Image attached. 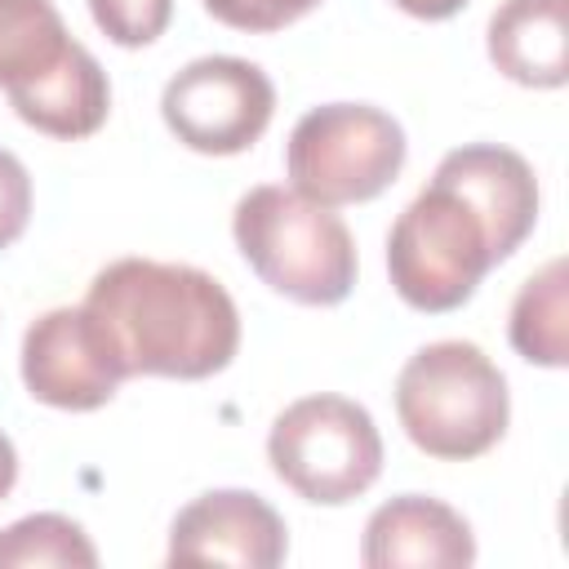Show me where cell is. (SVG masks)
Instances as JSON below:
<instances>
[{"label":"cell","mask_w":569,"mask_h":569,"mask_svg":"<svg viewBox=\"0 0 569 569\" xmlns=\"http://www.w3.org/2000/svg\"><path fill=\"white\" fill-rule=\"evenodd\" d=\"M84 307L116 338L129 378H213L240 347V311L231 293L187 262L116 258L93 276Z\"/></svg>","instance_id":"6da1fadb"},{"label":"cell","mask_w":569,"mask_h":569,"mask_svg":"<svg viewBox=\"0 0 569 569\" xmlns=\"http://www.w3.org/2000/svg\"><path fill=\"white\" fill-rule=\"evenodd\" d=\"M231 236L253 276L302 307H333L356 284L360 262L347 222L293 187H249L236 200Z\"/></svg>","instance_id":"7a4b0ae2"},{"label":"cell","mask_w":569,"mask_h":569,"mask_svg":"<svg viewBox=\"0 0 569 569\" xmlns=\"http://www.w3.org/2000/svg\"><path fill=\"white\" fill-rule=\"evenodd\" d=\"M396 418L427 458H480L507 431V378L476 342H427L405 360L396 378Z\"/></svg>","instance_id":"3957f363"},{"label":"cell","mask_w":569,"mask_h":569,"mask_svg":"<svg viewBox=\"0 0 569 569\" xmlns=\"http://www.w3.org/2000/svg\"><path fill=\"white\" fill-rule=\"evenodd\" d=\"M489 267L498 262L480 213L440 178H431L391 222L387 276L413 311L440 316L462 307Z\"/></svg>","instance_id":"277c9868"},{"label":"cell","mask_w":569,"mask_h":569,"mask_svg":"<svg viewBox=\"0 0 569 569\" xmlns=\"http://www.w3.org/2000/svg\"><path fill=\"white\" fill-rule=\"evenodd\" d=\"M405 156L409 142L400 120L369 102L311 107L284 142L293 191L329 209L382 196L400 178Z\"/></svg>","instance_id":"5b68a950"},{"label":"cell","mask_w":569,"mask_h":569,"mask_svg":"<svg viewBox=\"0 0 569 569\" xmlns=\"http://www.w3.org/2000/svg\"><path fill=\"white\" fill-rule=\"evenodd\" d=\"M271 471L307 502L342 507L382 471V436L373 413L347 396L320 391L276 413L267 431Z\"/></svg>","instance_id":"8992f818"},{"label":"cell","mask_w":569,"mask_h":569,"mask_svg":"<svg viewBox=\"0 0 569 569\" xmlns=\"http://www.w3.org/2000/svg\"><path fill=\"white\" fill-rule=\"evenodd\" d=\"M276 111L271 76L231 53H209L169 76L160 93V116L169 133L200 156H240L249 151Z\"/></svg>","instance_id":"52a82bcc"},{"label":"cell","mask_w":569,"mask_h":569,"mask_svg":"<svg viewBox=\"0 0 569 569\" xmlns=\"http://www.w3.org/2000/svg\"><path fill=\"white\" fill-rule=\"evenodd\" d=\"M22 382L27 396L49 409L89 413L102 409L129 378L107 325L80 307H53L22 333Z\"/></svg>","instance_id":"ba28073f"},{"label":"cell","mask_w":569,"mask_h":569,"mask_svg":"<svg viewBox=\"0 0 569 569\" xmlns=\"http://www.w3.org/2000/svg\"><path fill=\"white\" fill-rule=\"evenodd\" d=\"M169 565H240L276 569L289 556L280 511L249 489H209L169 525Z\"/></svg>","instance_id":"9c48e42d"},{"label":"cell","mask_w":569,"mask_h":569,"mask_svg":"<svg viewBox=\"0 0 569 569\" xmlns=\"http://www.w3.org/2000/svg\"><path fill=\"white\" fill-rule=\"evenodd\" d=\"M431 178L449 182L480 213V222L489 231L493 262H507L525 244L533 222H538V178H533V164L520 151H511V147H498V142L453 147L436 164Z\"/></svg>","instance_id":"30bf717a"},{"label":"cell","mask_w":569,"mask_h":569,"mask_svg":"<svg viewBox=\"0 0 569 569\" xmlns=\"http://www.w3.org/2000/svg\"><path fill=\"white\" fill-rule=\"evenodd\" d=\"M360 560L369 569H462L476 560V538L449 502L400 493L365 520Z\"/></svg>","instance_id":"8fae6325"},{"label":"cell","mask_w":569,"mask_h":569,"mask_svg":"<svg viewBox=\"0 0 569 569\" xmlns=\"http://www.w3.org/2000/svg\"><path fill=\"white\" fill-rule=\"evenodd\" d=\"M489 62L525 89L569 80V0H502L485 31Z\"/></svg>","instance_id":"7c38bea8"},{"label":"cell","mask_w":569,"mask_h":569,"mask_svg":"<svg viewBox=\"0 0 569 569\" xmlns=\"http://www.w3.org/2000/svg\"><path fill=\"white\" fill-rule=\"evenodd\" d=\"M9 107L18 111L22 124H31L49 138H89L102 129V120L111 111V84H107L102 62L84 44H76L71 58L49 80H40L31 93L13 98Z\"/></svg>","instance_id":"4fadbf2b"},{"label":"cell","mask_w":569,"mask_h":569,"mask_svg":"<svg viewBox=\"0 0 569 569\" xmlns=\"http://www.w3.org/2000/svg\"><path fill=\"white\" fill-rule=\"evenodd\" d=\"M53 0H0V89L4 98L31 93L76 49Z\"/></svg>","instance_id":"5bb4252c"},{"label":"cell","mask_w":569,"mask_h":569,"mask_svg":"<svg viewBox=\"0 0 569 569\" xmlns=\"http://www.w3.org/2000/svg\"><path fill=\"white\" fill-rule=\"evenodd\" d=\"M511 347L542 369H565L569 360V280L565 258L542 262L511 302Z\"/></svg>","instance_id":"9a60e30c"},{"label":"cell","mask_w":569,"mask_h":569,"mask_svg":"<svg viewBox=\"0 0 569 569\" xmlns=\"http://www.w3.org/2000/svg\"><path fill=\"white\" fill-rule=\"evenodd\" d=\"M98 547L58 511H36L0 529V569H93Z\"/></svg>","instance_id":"2e32d148"},{"label":"cell","mask_w":569,"mask_h":569,"mask_svg":"<svg viewBox=\"0 0 569 569\" xmlns=\"http://www.w3.org/2000/svg\"><path fill=\"white\" fill-rule=\"evenodd\" d=\"M98 31L120 49H142L164 36L173 18V0H89Z\"/></svg>","instance_id":"e0dca14e"},{"label":"cell","mask_w":569,"mask_h":569,"mask_svg":"<svg viewBox=\"0 0 569 569\" xmlns=\"http://www.w3.org/2000/svg\"><path fill=\"white\" fill-rule=\"evenodd\" d=\"M222 27H236V31H253V36H267V31H280L289 22H298L302 13H311L320 0H200Z\"/></svg>","instance_id":"ac0fdd59"},{"label":"cell","mask_w":569,"mask_h":569,"mask_svg":"<svg viewBox=\"0 0 569 569\" xmlns=\"http://www.w3.org/2000/svg\"><path fill=\"white\" fill-rule=\"evenodd\" d=\"M31 218V178L27 164L0 147V249H9Z\"/></svg>","instance_id":"d6986e66"},{"label":"cell","mask_w":569,"mask_h":569,"mask_svg":"<svg viewBox=\"0 0 569 569\" xmlns=\"http://www.w3.org/2000/svg\"><path fill=\"white\" fill-rule=\"evenodd\" d=\"M396 9H405L409 18H422V22H445V18H453L467 0H391Z\"/></svg>","instance_id":"ffe728a7"},{"label":"cell","mask_w":569,"mask_h":569,"mask_svg":"<svg viewBox=\"0 0 569 569\" xmlns=\"http://www.w3.org/2000/svg\"><path fill=\"white\" fill-rule=\"evenodd\" d=\"M13 485H18V449H13V440L0 431V502L9 498Z\"/></svg>","instance_id":"44dd1931"}]
</instances>
